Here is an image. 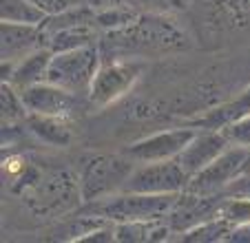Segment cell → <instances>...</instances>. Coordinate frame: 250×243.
I'll list each match as a JSON object with an SVG mask.
<instances>
[{
    "label": "cell",
    "mask_w": 250,
    "mask_h": 243,
    "mask_svg": "<svg viewBox=\"0 0 250 243\" xmlns=\"http://www.w3.org/2000/svg\"><path fill=\"white\" fill-rule=\"evenodd\" d=\"M133 18H135V16H133V11H126V9H122V7H118V5L109 7V9H104L102 14L95 16V20H98L102 27H106V29L126 27Z\"/></svg>",
    "instance_id": "cell-20"
},
{
    "label": "cell",
    "mask_w": 250,
    "mask_h": 243,
    "mask_svg": "<svg viewBox=\"0 0 250 243\" xmlns=\"http://www.w3.org/2000/svg\"><path fill=\"white\" fill-rule=\"evenodd\" d=\"M0 104H2V120H5V124L18 122L27 115L22 95H20V91L16 89V86H11L9 82H2V89H0Z\"/></svg>",
    "instance_id": "cell-19"
},
{
    "label": "cell",
    "mask_w": 250,
    "mask_h": 243,
    "mask_svg": "<svg viewBox=\"0 0 250 243\" xmlns=\"http://www.w3.org/2000/svg\"><path fill=\"white\" fill-rule=\"evenodd\" d=\"M188 179L190 177L184 173L177 159L142 162V166L133 168L124 190L146 192V195H180L186 190Z\"/></svg>",
    "instance_id": "cell-5"
},
{
    "label": "cell",
    "mask_w": 250,
    "mask_h": 243,
    "mask_svg": "<svg viewBox=\"0 0 250 243\" xmlns=\"http://www.w3.org/2000/svg\"><path fill=\"white\" fill-rule=\"evenodd\" d=\"M22 95L27 115H58V117H69L71 113L78 108V95L71 91L56 86L51 82H40L29 89L20 91Z\"/></svg>",
    "instance_id": "cell-8"
},
{
    "label": "cell",
    "mask_w": 250,
    "mask_h": 243,
    "mask_svg": "<svg viewBox=\"0 0 250 243\" xmlns=\"http://www.w3.org/2000/svg\"><path fill=\"white\" fill-rule=\"evenodd\" d=\"M142 71H144V62L137 60H118L100 64L98 73L93 78V84L86 93L89 102L98 108L111 106L135 86Z\"/></svg>",
    "instance_id": "cell-6"
},
{
    "label": "cell",
    "mask_w": 250,
    "mask_h": 243,
    "mask_svg": "<svg viewBox=\"0 0 250 243\" xmlns=\"http://www.w3.org/2000/svg\"><path fill=\"white\" fill-rule=\"evenodd\" d=\"M51 58H53V51L49 47L36 49V51H31L29 56H24L22 60L14 62L11 75L7 82H9L11 86H16L18 91H24L33 84H40V82L47 80Z\"/></svg>",
    "instance_id": "cell-11"
},
{
    "label": "cell",
    "mask_w": 250,
    "mask_h": 243,
    "mask_svg": "<svg viewBox=\"0 0 250 243\" xmlns=\"http://www.w3.org/2000/svg\"><path fill=\"white\" fill-rule=\"evenodd\" d=\"M215 217L228 221L232 228H246L250 225V197L222 195Z\"/></svg>",
    "instance_id": "cell-18"
},
{
    "label": "cell",
    "mask_w": 250,
    "mask_h": 243,
    "mask_svg": "<svg viewBox=\"0 0 250 243\" xmlns=\"http://www.w3.org/2000/svg\"><path fill=\"white\" fill-rule=\"evenodd\" d=\"M84 44H93V31L86 27V22H71L53 33L49 49L53 53H58V51H69V49H76V47H84Z\"/></svg>",
    "instance_id": "cell-16"
},
{
    "label": "cell",
    "mask_w": 250,
    "mask_h": 243,
    "mask_svg": "<svg viewBox=\"0 0 250 243\" xmlns=\"http://www.w3.org/2000/svg\"><path fill=\"white\" fill-rule=\"evenodd\" d=\"M0 18L2 22L14 24H42L47 14L31 0H0Z\"/></svg>",
    "instance_id": "cell-15"
},
{
    "label": "cell",
    "mask_w": 250,
    "mask_h": 243,
    "mask_svg": "<svg viewBox=\"0 0 250 243\" xmlns=\"http://www.w3.org/2000/svg\"><path fill=\"white\" fill-rule=\"evenodd\" d=\"M27 126L40 142L49 146H69L71 144V126L69 117L58 115H27Z\"/></svg>",
    "instance_id": "cell-13"
},
{
    "label": "cell",
    "mask_w": 250,
    "mask_h": 243,
    "mask_svg": "<svg viewBox=\"0 0 250 243\" xmlns=\"http://www.w3.org/2000/svg\"><path fill=\"white\" fill-rule=\"evenodd\" d=\"M133 2H135L137 7H144V9L153 11V14H164V11L182 7L184 0H133Z\"/></svg>",
    "instance_id": "cell-23"
},
{
    "label": "cell",
    "mask_w": 250,
    "mask_h": 243,
    "mask_svg": "<svg viewBox=\"0 0 250 243\" xmlns=\"http://www.w3.org/2000/svg\"><path fill=\"white\" fill-rule=\"evenodd\" d=\"M250 113V89L244 91L239 98L224 102L219 106L206 111L204 115H199L197 120H193L188 126L193 128H212V131H224L226 126L235 124L237 120H241L244 115Z\"/></svg>",
    "instance_id": "cell-12"
},
{
    "label": "cell",
    "mask_w": 250,
    "mask_h": 243,
    "mask_svg": "<svg viewBox=\"0 0 250 243\" xmlns=\"http://www.w3.org/2000/svg\"><path fill=\"white\" fill-rule=\"evenodd\" d=\"M228 146H230V142H228V137L224 131L197 128L195 137L180 153L177 162H180V166L184 168V173L188 175V177H193V175H197L199 170L206 168L208 164H212Z\"/></svg>",
    "instance_id": "cell-9"
},
{
    "label": "cell",
    "mask_w": 250,
    "mask_h": 243,
    "mask_svg": "<svg viewBox=\"0 0 250 243\" xmlns=\"http://www.w3.org/2000/svg\"><path fill=\"white\" fill-rule=\"evenodd\" d=\"M40 40H42V24L2 22V60H22L24 56L42 47Z\"/></svg>",
    "instance_id": "cell-10"
},
{
    "label": "cell",
    "mask_w": 250,
    "mask_h": 243,
    "mask_svg": "<svg viewBox=\"0 0 250 243\" xmlns=\"http://www.w3.org/2000/svg\"><path fill=\"white\" fill-rule=\"evenodd\" d=\"M250 170V148H241V146H228L222 155H219L212 164H208L204 170L188 179L186 192H195V195L212 197L222 195L239 175Z\"/></svg>",
    "instance_id": "cell-4"
},
{
    "label": "cell",
    "mask_w": 250,
    "mask_h": 243,
    "mask_svg": "<svg viewBox=\"0 0 250 243\" xmlns=\"http://www.w3.org/2000/svg\"><path fill=\"white\" fill-rule=\"evenodd\" d=\"M173 232L166 219L122 221L115 225V241H164Z\"/></svg>",
    "instance_id": "cell-14"
},
{
    "label": "cell",
    "mask_w": 250,
    "mask_h": 243,
    "mask_svg": "<svg viewBox=\"0 0 250 243\" xmlns=\"http://www.w3.org/2000/svg\"><path fill=\"white\" fill-rule=\"evenodd\" d=\"M228 241H250V225H246V228H237L235 232L230 234Z\"/></svg>",
    "instance_id": "cell-24"
},
{
    "label": "cell",
    "mask_w": 250,
    "mask_h": 243,
    "mask_svg": "<svg viewBox=\"0 0 250 243\" xmlns=\"http://www.w3.org/2000/svg\"><path fill=\"white\" fill-rule=\"evenodd\" d=\"M131 157H118V155H102L93 157L82 168L80 175V197L89 203L106 199L124 190L133 168Z\"/></svg>",
    "instance_id": "cell-3"
},
{
    "label": "cell",
    "mask_w": 250,
    "mask_h": 243,
    "mask_svg": "<svg viewBox=\"0 0 250 243\" xmlns=\"http://www.w3.org/2000/svg\"><path fill=\"white\" fill-rule=\"evenodd\" d=\"M31 2L38 7V9H42L44 14H47V18L60 16V14H64V11H71L78 5V0H31Z\"/></svg>",
    "instance_id": "cell-22"
},
{
    "label": "cell",
    "mask_w": 250,
    "mask_h": 243,
    "mask_svg": "<svg viewBox=\"0 0 250 243\" xmlns=\"http://www.w3.org/2000/svg\"><path fill=\"white\" fill-rule=\"evenodd\" d=\"M180 195H146V192L122 190L118 195L106 197V199L93 201V212L100 219H111L115 223L166 219L173 206L177 203Z\"/></svg>",
    "instance_id": "cell-1"
},
{
    "label": "cell",
    "mask_w": 250,
    "mask_h": 243,
    "mask_svg": "<svg viewBox=\"0 0 250 243\" xmlns=\"http://www.w3.org/2000/svg\"><path fill=\"white\" fill-rule=\"evenodd\" d=\"M228 142L232 146H241V148H250V113L244 115L241 120H237L235 124L224 128Z\"/></svg>",
    "instance_id": "cell-21"
},
{
    "label": "cell",
    "mask_w": 250,
    "mask_h": 243,
    "mask_svg": "<svg viewBox=\"0 0 250 243\" xmlns=\"http://www.w3.org/2000/svg\"><path fill=\"white\" fill-rule=\"evenodd\" d=\"M197 128L184 126V128H170V131H160L151 137L135 142L128 146V157L133 162H164V159H177L180 153L188 146V142L195 137Z\"/></svg>",
    "instance_id": "cell-7"
},
{
    "label": "cell",
    "mask_w": 250,
    "mask_h": 243,
    "mask_svg": "<svg viewBox=\"0 0 250 243\" xmlns=\"http://www.w3.org/2000/svg\"><path fill=\"white\" fill-rule=\"evenodd\" d=\"M235 232L228 221L219 219V217H212V219L202 221L199 225L195 228L186 230L182 241H188V243H210V241H226L230 239V234Z\"/></svg>",
    "instance_id": "cell-17"
},
{
    "label": "cell",
    "mask_w": 250,
    "mask_h": 243,
    "mask_svg": "<svg viewBox=\"0 0 250 243\" xmlns=\"http://www.w3.org/2000/svg\"><path fill=\"white\" fill-rule=\"evenodd\" d=\"M100 69V51L95 44H84L69 51L53 53L49 64L47 82L62 89L71 91L76 95L89 93L93 78Z\"/></svg>",
    "instance_id": "cell-2"
}]
</instances>
